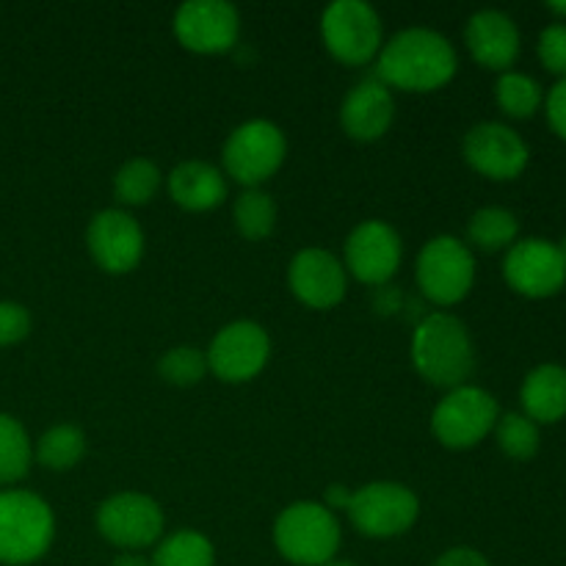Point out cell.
Listing matches in <instances>:
<instances>
[{
    "mask_svg": "<svg viewBox=\"0 0 566 566\" xmlns=\"http://www.w3.org/2000/svg\"><path fill=\"white\" fill-rule=\"evenodd\" d=\"M293 296L310 310H332L346 298L348 271L340 258L321 247L298 249L287 265Z\"/></svg>",
    "mask_w": 566,
    "mask_h": 566,
    "instance_id": "obj_17",
    "label": "cell"
},
{
    "mask_svg": "<svg viewBox=\"0 0 566 566\" xmlns=\"http://www.w3.org/2000/svg\"><path fill=\"white\" fill-rule=\"evenodd\" d=\"M111 566H153L144 553H119V556L111 562Z\"/></svg>",
    "mask_w": 566,
    "mask_h": 566,
    "instance_id": "obj_35",
    "label": "cell"
},
{
    "mask_svg": "<svg viewBox=\"0 0 566 566\" xmlns=\"http://www.w3.org/2000/svg\"><path fill=\"white\" fill-rule=\"evenodd\" d=\"M210 374L227 385H247L258 379L271 359V337L265 326L254 321H232L221 326L210 340L208 352Z\"/></svg>",
    "mask_w": 566,
    "mask_h": 566,
    "instance_id": "obj_11",
    "label": "cell"
},
{
    "mask_svg": "<svg viewBox=\"0 0 566 566\" xmlns=\"http://www.w3.org/2000/svg\"><path fill=\"white\" fill-rule=\"evenodd\" d=\"M523 415L536 426L558 423L566 418V368L564 365H536L520 387Z\"/></svg>",
    "mask_w": 566,
    "mask_h": 566,
    "instance_id": "obj_21",
    "label": "cell"
},
{
    "mask_svg": "<svg viewBox=\"0 0 566 566\" xmlns=\"http://www.w3.org/2000/svg\"><path fill=\"white\" fill-rule=\"evenodd\" d=\"M160 175L158 164L149 158H130L116 169L114 175V197L122 208H138V205L153 202L155 193L160 191Z\"/></svg>",
    "mask_w": 566,
    "mask_h": 566,
    "instance_id": "obj_27",
    "label": "cell"
},
{
    "mask_svg": "<svg viewBox=\"0 0 566 566\" xmlns=\"http://www.w3.org/2000/svg\"><path fill=\"white\" fill-rule=\"evenodd\" d=\"M492 434H495L497 448H501L509 459L528 462V459H534L536 453H539V442H542L539 426L523 412L501 415Z\"/></svg>",
    "mask_w": 566,
    "mask_h": 566,
    "instance_id": "obj_29",
    "label": "cell"
},
{
    "mask_svg": "<svg viewBox=\"0 0 566 566\" xmlns=\"http://www.w3.org/2000/svg\"><path fill=\"white\" fill-rule=\"evenodd\" d=\"M464 44L475 64L495 72H509L523 50L520 28L506 11L481 9L464 25Z\"/></svg>",
    "mask_w": 566,
    "mask_h": 566,
    "instance_id": "obj_18",
    "label": "cell"
},
{
    "mask_svg": "<svg viewBox=\"0 0 566 566\" xmlns=\"http://www.w3.org/2000/svg\"><path fill=\"white\" fill-rule=\"evenodd\" d=\"M403 260L401 235L381 219L359 221L343 247V265L354 280L370 287H385L398 274Z\"/></svg>",
    "mask_w": 566,
    "mask_h": 566,
    "instance_id": "obj_12",
    "label": "cell"
},
{
    "mask_svg": "<svg viewBox=\"0 0 566 566\" xmlns=\"http://www.w3.org/2000/svg\"><path fill=\"white\" fill-rule=\"evenodd\" d=\"M495 103L512 119H531L545 103L539 81L517 70L501 72L495 83Z\"/></svg>",
    "mask_w": 566,
    "mask_h": 566,
    "instance_id": "obj_28",
    "label": "cell"
},
{
    "mask_svg": "<svg viewBox=\"0 0 566 566\" xmlns=\"http://www.w3.org/2000/svg\"><path fill=\"white\" fill-rule=\"evenodd\" d=\"M97 534L122 553H142L164 539L166 517L155 497L144 492H116L94 514Z\"/></svg>",
    "mask_w": 566,
    "mask_h": 566,
    "instance_id": "obj_10",
    "label": "cell"
},
{
    "mask_svg": "<svg viewBox=\"0 0 566 566\" xmlns=\"http://www.w3.org/2000/svg\"><path fill=\"white\" fill-rule=\"evenodd\" d=\"M346 514L368 539H396L418 523L420 497L398 481H370L352 492Z\"/></svg>",
    "mask_w": 566,
    "mask_h": 566,
    "instance_id": "obj_7",
    "label": "cell"
},
{
    "mask_svg": "<svg viewBox=\"0 0 566 566\" xmlns=\"http://www.w3.org/2000/svg\"><path fill=\"white\" fill-rule=\"evenodd\" d=\"M166 188H169L171 202L191 213H208V210L219 208L230 191L224 171L210 160L199 158L177 164L166 177Z\"/></svg>",
    "mask_w": 566,
    "mask_h": 566,
    "instance_id": "obj_20",
    "label": "cell"
},
{
    "mask_svg": "<svg viewBox=\"0 0 566 566\" xmlns=\"http://www.w3.org/2000/svg\"><path fill=\"white\" fill-rule=\"evenodd\" d=\"M321 39L340 64L363 66L379 55L385 25L379 11L365 0H335L321 14Z\"/></svg>",
    "mask_w": 566,
    "mask_h": 566,
    "instance_id": "obj_8",
    "label": "cell"
},
{
    "mask_svg": "<svg viewBox=\"0 0 566 566\" xmlns=\"http://www.w3.org/2000/svg\"><path fill=\"white\" fill-rule=\"evenodd\" d=\"M208 374V357H205V352H199L193 346H175L160 354L158 359V376L166 385L193 387Z\"/></svg>",
    "mask_w": 566,
    "mask_h": 566,
    "instance_id": "obj_30",
    "label": "cell"
},
{
    "mask_svg": "<svg viewBox=\"0 0 566 566\" xmlns=\"http://www.w3.org/2000/svg\"><path fill=\"white\" fill-rule=\"evenodd\" d=\"M175 36L186 50L199 55L227 53L241 36V14L227 0H186L175 11Z\"/></svg>",
    "mask_w": 566,
    "mask_h": 566,
    "instance_id": "obj_13",
    "label": "cell"
},
{
    "mask_svg": "<svg viewBox=\"0 0 566 566\" xmlns=\"http://www.w3.org/2000/svg\"><path fill=\"white\" fill-rule=\"evenodd\" d=\"M153 566H216V547L202 531L180 528L155 545Z\"/></svg>",
    "mask_w": 566,
    "mask_h": 566,
    "instance_id": "obj_25",
    "label": "cell"
},
{
    "mask_svg": "<svg viewBox=\"0 0 566 566\" xmlns=\"http://www.w3.org/2000/svg\"><path fill=\"white\" fill-rule=\"evenodd\" d=\"M547 9H551L556 17H562V20L566 22V0H558V3H547Z\"/></svg>",
    "mask_w": 566,
    "mask_h": 566,
    "instance_id": "obj_36",
    "label": "cell"
},
{
    "mask_svg": "<svg viewBox=\"0 0 566 566\" xmlns=\"http://www.w3.org/2000/svg\"><path fill=\"white\" fill-rule=\"evenodd\" d=\"M276 216L280 208L263 188H247L232 202V224L247 241H265L276 230Z\"/></svg>",
    "mask_w": 566,
    "mask_h": 566,
    "instance_id": "obj_26",
    "label": "cell"
},
{
    "mask_svg": "<svg viewBox=\"0 0 566 566\" xmlns=\"http://www.w3.org/2000/svg\"><path fill=\"white\" fill-rule=\"evenodd\" d=\"M33 464V442L25 426L9 412H0V486L20 484Z\"/></svg>",
    "mask_w": 566,
    "mask_h": 566,
    "instance_id": "obj_23",
    "label": "cell"
},
{
    "mask_svg": "<svg viewBox=\"0 0 566 566\" xmlns=\"http://www.w3.org/2000/svg\"><path fill=\"white\" fill-rule=\"evenodd\" d=\"M545 114H547V122H551L553 133L566 142V77L556 81V86L547 92Z\"/></svg>",
    "mask_w": 566,
    "mask_h": 566,
    "instance_id": "obj_33",
    "label": "cell"
},
{
    "mask_svg": "<svg viewBox=\"0 0 566 566\" xmlns=\"http://www.w3.org/2000/svg\"><path fill=\"white\" fill-rule=\"evenodd\" d=\"M503 276L509 287L525 298L556 296L566 285V263L558 243L547 238H523L506 252Z\"/></svg>",
    "mask_w": 566,
    "mask_h": 566,
    "instance_id": "obj_15",
    "label": "cell"
},
{
    "mask_svg": "<svg viewBox=\"0 0 566 566\" xmlns=\"http://www.w3.org/2000/svg\"><path fill=\"white\" fill-rule=\"evenodd\" d=\"M396 122L392 88L376 77H365L340 103V127L354 142H379Z\"/></svg>",
    "mask_w": 566,
    "mask_h": 566,
    "instance_id": "obj_19",
    "label": "cell"
},
{
    "mask_svg": "<svg viewBox=\"0 0 566 566\" xmlns=\"http://www.w3.org/2000/svg\"><path fill=\"white\" fill-rule=\"evenodd\" d=\"M431 566H492L486 562V556L481 551H475V547H448L446 553H442L440 558H437Z\"/></svg>",
    "mask_w": 566,
    "mask_h": 566,
    "instance_id": "obj_34",
    "label": "cell"
},
{
    "mask_svg": "<svg viewBox=\"0 0 566 566\" xmlns=\"http://www.w3.org/2000/svg\"><path fill=\"white\" fill-rule=\"evenodd\" d=\"M459 72V55L451 39L434 28H403L381 44L376 55V81L401 92H437Z\"/></svg>",
    "mask_w": 566,
    "mask_h": 566,
    "instance_id": "obj_1",
    "label": "cell"
},
{
    "mask_svg": "<svg viewBox=\"0 0 566 566\" xmlns=\"http://www.w3.org/2000/svg\"><path fill=\"white\" fill-rule=\"evenodd\" d=\"M86 451L88 442L83 429L72 423H55L39 437V442L33 446V459L53 473H66V470L81 464Z\"/></svg>",
    "mask_w": 566,
    "mask_h": 566,
    "instance_id": "obj_22",
    "label": "cell"
},
{
    "mask_svg": "<svg viewBox=\"0 0 566 566\" xmlns=\"http://www.w3.org/2000/svg\"><path fill=\"white\" fill-rule=\"evenodd\" d=\"M326 566H357V564H352V562H337V558H335V562H329Z\"/></svg>",
    "mask_w": 566,
    "mask_h": 566,
    "instance_id": "obj_38",
    "label": "cell"
},
{
    "mask_svg": "<svg viewBox=\"0 0 566 566\" xmlns=\"http://www.w3.org/2000/svg\"><path fill=\"white\" fill-rule=\"evenodd\" d=\"M31 335V313L20 302H0V348L17 346Z\"/></svg>",
    "mask_w": 566,
    "mask_h": 566,
    "instance_id": "obj_32",
    "label": "cell"
},
{
    "mask_svg": "<svg viewBox=\"0 0 566 566\" xmlns=\"http://www.w3.org/2000/svg\"><path fill=\"white\" fill-rule=\"evenodd\" d=\"M558 252H562V258H564V263H566V235L562 238V243H558Z\"/></svg>",
    "mask_w": 566,
    "mask_h": 566,
    "instance_id": "obj_37",
    "label": "cell"
},
{
    "mask_svg": "<svg viewBox=\"0 0 566 566\" xmlns=\"http://www.w3.org/2000/svg\"><path fill=\"white\" fill-rule=\"evenodd\" d=\"M55 539V514L31 490H0V564L28 566L48 556Z\"/></svg>",
    "mask_w": 566,
    "mask_h": 566,
    "instance_id": "obj_3",
    "label": "cell"
},
{
    "mask_svg": "<svg viewBox=\"0 0 566 566\" xmlns=\"http://www.w3.org/2000/svg\"><path fill=\"white\" fill-rule=\"evenodd\" d=\"M464 160L490 180H517L531 160L525 138L503 122H479L464 133Z\"/></svg>",
    "mask_w": 566,
    "mask_h": 566,
    "instance_id": "obj_16",
    "label": "cell"
},
{
    "mask_svg": "<svg viewBox=\"0 0 566 566\" xmlns=\"http://www.w3.org/2000/svg\"><path fill=\"white\" fill-rule=\"evenodd\" d=\"M418 287L437 307L468 298L475 285V254L457 235H434L418 254Z\"/></svg>",
    "mask_w": 566,
    "mask_h": 566,
    "instance_id": "obj_9",
    "label": "cell"
},
{
    "mask_svg": "<svg viewBox=\"0 0 566 566\" xmlns=\"http://www.w3.org/2000/svg\"><path fill=\"white\" fill-rule=\"evenodd\" d=\"M501 407L484 387L462 385L446 392L431 412V434L451 451H470L495 431Z\"/></svg>",
    "mask_w": 566,
    "mask_h": 566,
    "instance_id": "obj_6",
    "label": "cell"
},
{
    "mask_svg": "<svg viewBox=\"0 0 566 566\" xmlns=\"http://www.w3.org/2000/svg\"><path fill=\"white\" fill-rule=\"evenodd\" d=\"M86 247L105 274H127L142 263L147 238L130 210L105 208L88 221Z\"/></svg>",
    "mask_w": 566,
    "mask_h": 566,
    "instance_id": "obj_14",
    "label": "cell"
},
{
    "mask_svg": "<svg viewBox=\"0 0 566 566\" xmlns=\"http://www.w3.org/2000/svg\"><path fill=\"white\" fill-rule=\"evenodd\" d=\"M539 61L547 72L558 75V81L566 77V22H553L539 33Z\"/></svg>",
    "mask_w": 566,
    "mask_h": 566,
    "instance_id": "obj_31",
    "label": "cell"
},
{
    "mask_svg": "<svg viewBox=\"0 0 566 566\" xmlns=\"http://www.w3.org/2000/svg\"><path fill=\"white\" fill-rule=\"evenodd\" d=\"M415 370L429 385L453 390L468 385L475 370V346L462 318L451 313H429L412 332L409 346Z\"/></svg>",
    "mask_w": 566,
    "mask_h": 566,
    "instance_id": "obj_2",
    "label": "cell"
},
{
    "mask_svg": "<svg viewBox=\"0 0 566 566\" xmlns=\"http://www.w3.org/2000/svg\"><path fill=\"white\" fill-rule=\"evenodd\" d=\"M520 221L509 208H481L468 221V241L481 252H503L517 243Z\"/></svg>",
    "mask_w": 566,
    "mask_h": 566,
    "instance_id": "obj_24",
    "label": "cell"
},
{
    "mask_svg": "<svg viewBox=\"0 0 566 566\" xmlns=\"http://www.w3.org/2000/svg\"><path fill=\"white\" fill-rule=\"evenodd\" d=\"M274 547L293 566H326L340 551V520L318 501H296L274 520Z\"/></svg>",
    "mask_w": 566,
    "mask_h": 566,
    "instance_id": "obj_4",
    "label": "cell"
},
{
    "mask_svg": "<svg viewBox=\"0 0 566 566\" xmlns=\"http://www.w3.org/2000/svg\"><path fill=\"white\" fill-rule=\"evenodd\" d=\"M285 158V130L271 119H247L227 136L221 149V171L241 186L260 188L282 169Z\"/></svg>",
    "mask_w": 566,
    "mask_h": 566,
    "instance_id": "obj_5",
    "label": "cell"
}]
</instances>
